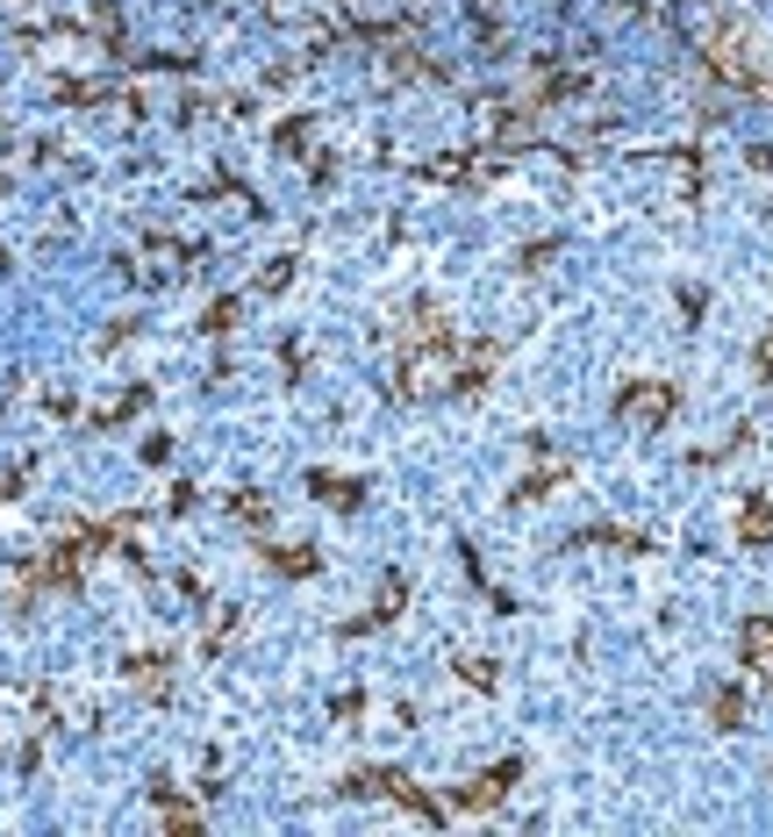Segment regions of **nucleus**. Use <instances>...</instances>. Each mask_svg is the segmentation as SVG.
<instances>
[{
    "label": "nucleus",
    "mask_w": 773,
    "mask_h": 837,
    "mask_svg": "<svg viewBox=\"0 0 773 837\" xmlns=\"http://www.w3.org/2000/svg\"><path fill=\"white\" fill-rule=\"evenodd\" d=\"M673 401H680L673 379H630V387L616 394V416H624L630 430L651 437V430H666V422H673Z\"/></svg>",
    "instance_id": "1"
},
{
    "label": "nucleus",
    "mask_w": 773,
    "mask_h": 837,
    "mask_svg": "<svg viewBox=\"0 0 773 837\" xmlns=\"http://www.w3.org/2000/svg\"><path fill=\"white\" fill-rule=\"evenodd\" d=\"M344 795H387V802H401L408 816H422V824H437V816H445V802L416 795V787H408V773H394V766H366V773H352V781H344Z\"/></svg>",
    "instance_id": "2"
},
{
    "label": "nucleus",
    "mask_w": 773,
    "mask_h": 837,
    "mask_svg": "<svg viewBox=\"0 0 773 837\" xmlns=\"http://www.w3.org/2000/svg\"><path fill=\"white\" fill-rule=\"evenodd\" d=\"M709 65H717L731 86L760 94V72H752V57H745V29H717V36H709Z\"/></svg>",
    "instance_id": "3"
},
{
    "label": "nucleus",
    "mask_w": 773,
    "mask_h": 837,
    "mask_svg": "<svg viewBox=\"0 0 773 837\" xmlns=\"http://www.w3.org/2000/svg\"><path fill=\"white\" fill-rule=\"evenodd\" d=\"M515 781H523V758H502V766H488V773H480L473 787H459L451 802H459V809H494V802H502Z\"/></svg>",
    "instance_id": "4"
},
{
    "label": "nucleus",
    "mask_w": 773,
    "mask_h": 837,
    "mask_svg": "<svg viewBox=\"0 0 773 837\" xmlns=\"http://www.w3.org/2000/svg\"><path fill=\"white\" fill-rule=\"evenodd\" d=\"M738 544H752V552H766V544H773V501L766 494H752L745 509H738Z\"/></svg>",
    "instance_id": "5"
},
{
    "label": "nucleus",
    "mask_w": 773,
    "mask_h": 837,
    "mask_svg": "<svg viewBox=\"0 0 773 837\" xmlns=\"http://www.w3.org/2000/svg\"><path fill=\"white\" fill-rule=\"evenodd\" d=\"M745 666L773 688V616H752L745 622Z\"/></svg>",
    "instance_id": "6"
},
{
    "label": "nucleus",
    "mask_w": 773,
    "mask_h": 837,
    "mask_svg": "<svg viewBox=\"0 0 773 837\" xmlns=\"http://www.w3.org/2000/svg\"><path fill=\"white\" fill-rule=\"evenodd\" d=\"M401 601H408V580H401V573H394V580L380 587V601H373V616L344 622V637H358V630H380V622H394V616H401Z\"/></svg>",
    "instance_id": "7"
},
{
    "label": "nucleus",
    "mask_w": 773,
    "mask_h": 837,
    "mask_svg": "<svg viewBox=\"0 0 773 837\" xmlns=\"http://www.w3.org/2000/svg\"><path fill=\"white\" fill-rule=\"evenodd\" d=\"M272 573H286V580H309L315 573V544H286V552H265Z\"/></svg>",
    "instance_id": "8"
},
{
    "label": "nucleus",
    "mask_w": 773,
    "mask_h": 837,
    "mask_svg": "<svg viewBox=\"0 0 773 837\" xmlns=\"http://www.w3.org/2000/svg\"><path fill=\"white\" fill-rule=\"evenodd\" d=\"M709 716H717V730H738V723H745V694H738V688H717Z\"/></svg>",
    "instance_id": "9"
},
{
    "label": "nucleus",
    "mask_w": 773,
    "mask_h": 837,
    "mask_svg": "<svg viewBox=\"0 0 773 837\" xmlns=\"http://www.w3.org/2000/svg\"><path fill=\"white\" fill-rule=\"evenodd\" d=\"M309 486H315L323 501H337V509H358V480H330V473H315Z\"/></svg>",
    "instance_id": "10"
},
{
    "label": "nucleus",
    "mask_w": 773,
    "mask_h": 837,
    "mask_svg": "<svg viewBox=\"0 0 773 837\" xmlns=\"http://www.w3.org/2000/svg\"><path fill=\"white\" fill-rule=\"evenodd\" d=\"M558 480H566V465H544V473H530L523 486H515V501H544V494H552Z\"/></svg>",
    "instance_id": "11"
},
{
    "label": "nucleus",
    "mask_w": 773,
    "mask_h": 837,
    "mask_svg": "<svg viewBox=\"0 0 773 837\" xmlns=\"http://www.w3.org/2000/svg\"><path fill=\"white\" fill-rule=\"evenodd\" d=\"M459 680H466V688H480V694H488V688H494V659H459Z\"/></svg>",
    "instance_id": "12"
},
{
    "label": "nucleus",
    "mask_w": 773,
    "mask_h": 837,
    "mask_svg": "<svg viewBox=\"0 0 773 837\" xmlns=\"http://www.w3.org/2000/svg\"><path fill=\"white\" fill-rule=\"evenodd\" d=\"M230 323H237V301H208V315H201V329H208V337H222Z\"/></svg>",
    "instance_id": "13"
},
{
    "label": "nucleus",
    "mask_w": 773,
    "mask_h": 837,
    "mask_svg": "<svg viewBox=\"0 0 773 837\" xmlns=\"http://www.w3.org/2000/svg\"><path fill=\"white\" fill-rule=\"evenodd\" d=\"M286 280H294V258H280V265H265V272H258V294H280Z\"/></svg>",
    "instance_id": "14"
},
{
    "label": "nucleus",
    "mask_w": 773,
    "mask_h": 837,
    "mask_svg": "<svg viewBox=\"0 0 773 837\" xmlns=\"http://www.w3.org/2000/svg\"><path fill=\"white\" fill-rule=\"evenodd\" d=\"M165 666H173V659H136V680H144V688H158V694H165Z\"/></svg>",
    "instance_id": "15"
},
{
    "label": "nucleus",
    "mask_w": 773,
    "mask_h": 837,
    "mask_svg": "<svg viewBox=\"0 0 773 837\" xmlns=\"http://www.w3.org/2000/svg\"><path fill=\"white\" fill-rule=\"evenodd\" d=\"M752 365H760V379H773V329L760 337V352H752Z\"/></svg>",
    "instance_id": "16"
}]
</instances>
